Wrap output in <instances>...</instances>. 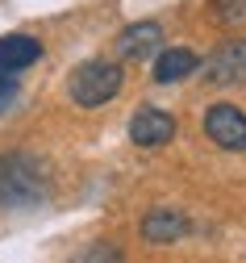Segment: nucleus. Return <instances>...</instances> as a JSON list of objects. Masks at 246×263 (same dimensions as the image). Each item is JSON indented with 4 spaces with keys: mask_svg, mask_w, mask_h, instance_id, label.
Returning a JSON list of instances; mask_svg holds the SVG:
<instances>
[{
    "mask_svg": "<svg viewBox=\"0 0 246 263\" xmlns=\"http://www.w3.org/2000/svg\"><path fill=\"white\" fill-rule=\"evenodd\" d=\"M13 101H17V80H9L5 71H0V113H5Z\"/></svg>",
    "mask_w": 246,
    "mask_h": 263,
    "instance_id": "9d476101",
    "label": "nucleus"
},
{
    "mask_svg": "<svg viewBox=\"0 0 246 263\" xmlns=\"http://www.w3.org/2000/svg\"><path fill=\"white\" fill-rule=\"evenodd\" d=\"M196 71H204V84H213V88L246 84V38H225Z\"/></svg>",
    "mask_w": 246,
    "mask_h": 263,
    "instance_id": "7ed1b4c3",
    "label": "nucleus"
},
{
    "mask_svg": "<svg viewBox=\"0 0 246 263\" xmlns=\"http://www.w3.org/2000/svg\"><path fill=\"white\" fill-rule=\"evenodd\" d=\"M204 134L221 151H246V113L238 105H213L204 113Z\"/></svg>",
    "mask_w": 246,
    "mask_h": 263,
    "instance_id": "20e7f679",
    "label": "nucleus"
},
{
    "mask_svg": "<svg viewBox=\"0 0 246 263\" xmlns=\"http://www.w3.org/2000/svg\"><path fill=\"white\" fill-rule=\"evenodd\" d=\"M188 217L184 213H175V209H150L142 217V238L155 242V247H167V242H180L188 234Z\"/></svg>",
    "mask_w": 246,
    "mask_h": 263,
    "instance_id": "0eeeda50",
    "label": "nucleus"
},
{
    "mask_svg": "<svg viewBox=\"0 0 246 263\" xmlns=\"http://www.w3.org/2000/svg\"><path fill=\"white\" fill-rule=\"evenodd\" d=\"M196 67H200V59H196L192 50H184V46H167V50L155 54V80H159V84H180V80H188Z\"/></svg>",
    "mask_w": 246,
    "mask_h": 263,
    "instance_id": "1a4fd4ad",
    "label": "nucleus"
},
{
    "mask_svg": "<svg viewBox=\"0 0 246 263\" xmlns=\"http://www.w3.org/2000/svg\"><path fill=\"white\" fill-rule=\"evenodd\" d=\"M42 59V42L29 38V34H9L0 38V71L13 76V71H25Z\"/></svg>",
    "mask_w": 246,
    "mask_h": 263,
    "instance_id": "6e6552de",
    "label": "nucleus"
},
{
    "mask_svg": "<svg viewBox=\"0 0 246 263\" xmlns=\"http://www.w3.org/2000/svg\"><path fill=\"white\" fill-rule=\"evenodd\" d=\"M125 76L113 59H88L80 63V67L71 71V80H67V92H71V101L84 105V109H96V105H109L113 96L121 92Z\"/></svg>",
    "mask_w": 246,
    "mask_h": 263,
    "instance_id": "f03ea898",
    "label": "nucleus"
},
{
    "mask_svg": "<svg viewBox=\"0 0 246 263\" xmlns=\"http://www.w3.org/2000/svg\"><path fill=\"white\" fill-rule=\"evenodd\" d=\"M46 201V172L33 155L0 159V209H33Z\"/></svg>",
    "mask_w": 246,
    "mask_h": 263,
    "instance_id": "f257e3e1",
    "label": "nucleus"
},
{
    "mask_svg": "<svg viewBox=\"0 0 246 263\" xmlns=\"http://www.w3.org/2000/svg\"><path fill=\"white\" fill-rule=\"evenodd\" d=\"M129 138H134V146L159 151L175 138V117L163 113V109H138L134 121H129Z\"/></svg>",
    "mask_w": 246,
    "mask_h": 263,
    "instance_id": "39448f33",
    "label": "nucleus"
},
{
    "mask_svg": "<svg viewBox=\"0 0 246 263\" xmlns=\"http://www.w3.org/2000/svg\"><path fill=\"white\" fill-rule=\"evenodd\" d=\"M163 25L159 21H138L129 29H121V38H117V54L129 59V63H142V59H155L163 50Z\"/></svg>",
    "mask_w": 246,
    "mask_h": 263,
    "instance_id": "423d86ee",
    "label": "nucleus"
}]
</instances>
